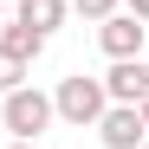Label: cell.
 <instances>
[{
    "label": "cell",
    "mask_w": 149,
    "mask_h": 149,
    "mask_svg": "<svg viewBox=\"0 0 149 149\" xmlns=\"http://www.w3.org/2000/svg\"><path fill=\"white\" fill-rule=\"evenodd\" d=\"M104 104H110L104 78H84V71L78 78H58V91H52V117H65L71 130H91V123L104 117Z\"/></svg>",
    "instance_id": "obj_1"
},
{
    "label": "cell",
    "mask_w": 149,
    "mask_h": 149,
    "mask_svg": "<svg viewBox=\"0 0 149 149\" xmlns=\"http://www.w3.org/2000/svg\"><path fill=\"white\" fill-rule=\"evenodd\" d=\"M0 117H7V130H13L19 143H39L45 123H52V97L33 91V84H13L7 97H0Z\"/></svg>",
    "instance_id": "obj_2"
},
{
    "label": "cell",
    "mask_w": 149,
    "mask_h": 149,
    "mask_svg": "<svg viewBox=\"0 0 149 149\" xmlns=\"http://www.w3.org/2000/svg\"><path fill=\"white\" fill-rule=\"evenodd\" d=\"M91 130L104 136V149H143V143H149L143 110H136V104H104V117H97Z\"/></svg>",
    "instance_id": "obj_3"
},
{
    "label": "cell",
    "mask_w": 149,
    "mask_h": 149,
    "mask_svg": "<svg viewBox=\"0 0 149 149\" xmlns=\"http://www.w3.org/2000/svg\"><path fill=\"white\" fill-rule=\"evenodd\" d=\"M104 97H110V104H143V97H149V58H110Z\"/></svg>",
    "instance_id": "obj_4"
},
{
    "label": "cell",
    "mask_w": 149,
    "mask_h": 149,
    "mask_svg": "<svg viewBox=\"0 0 149 149\" xmlns=\"http://www.w3.org/2000/svg\"><path fill=\"white\" fill-rule=\"evenodd\" d=\"M143 19L136 13H110V19H97V45H104L110 58H143Z\"/></svg>",
    "instance_id": "obj_5"
},
{
    "label": "cell",
    "mask_w": 149,
    "mask_h": 149,
    "mask_svg": "<svg viewBox=\"0 0 149 149\" xmlns=\"http://www.w3.org/2000/svg\"><path fill=\"white\" fill-rule=\"evenodd\" d=\"M0 52H7L13 65H26V71H33V58L45 52V33L26 26V19H7V26H0Z\"/></svg>",
    "instance_id": "obj_6"
},
{
    "label": "cell",
    "mask_w": 149,
    "mask_h": 149,
    "mask_svg": "<svg viewBox=\"0 0 149 149\" xmlns=\"http://www.w3.org/2000/svg\"><path fill=\"white\" fill-rule=\"evenodd\" d=\"M65 13H71V0H19L13 19H26V26H39L45 39H52V26H65Z\"/></svg>",
    "instance_id": "obj_7"
},
{
    "label": "cell",
    "mask_w": 149,
    "mask_h": 149,
    "mask_svg": "<svg viewBox=\"0 0 149 149\" xmlns=\"http://www.w3.org/2000/svg\"><path fill=\"white\" fill-rule=\"evenodd\" d=\"M71 13H84L91 26H97V19H110V13H117V0H71Z\"/></svg>",
    "instance_id": "obj_8"
},
{
    "label": "cell",
    "mask_w": 149,
    "mask_h": 149,
    "mask_svg": "<svg viewBox=\"0 0 149 149\" xmlns=\"http://www.w3.org/2000/svg\"><path fill=\"white\" fill-rule=\"evenodd\" d=\"M13 84H26V65H13V58H7V52H0V97H7V91H13Z\"/></svg>",
    "instance_id": "obj_9"
},
{
    "label": "cell",
    "mask_w": 149,
    "mask_h": 149,
    "mask_svg": "<svg viewBox=\"0 0 149 149\" xmlns=\"http://www.w3.org/2000/svg\"><path fill=\"white\" fill-rule=\"evenodd\" d=\"M130 13H136V19H143V26H149V0H130Z\"/></svg>",
    "instance_id": "obj_10"
},
{
    "label": "cell",
    "mask_w": 149,
    "mask_h": 149,
    "mask_svg": "<svg viewBox=\"0 0 149 149\" xmlns=\"http://www.w3.org/2000/svg\"><path fill=\"white\" fill-rule=\"evenodd\" d=\"M136 110H143V130H149V97H143V104H136Z\"/></svg>",
    "instance_id": "obj_11"
},
{
    "label": "cell",
    "mask_w": 149,
    "mask_h": 149,
    "mask_svg": "<svg viewBox=\"0 0 149 149\" xmlns=\"http://www.w3.org/2000/svg\"><path fill=\"white\" fill-rule=\"evenodd\" d=\"M7 149H39V143H19V136H13V143H7Z\"/></svg>",
    "instance_id": "obj_12"
},
{
    "label": "cell",
    "mask_w": 149,
    "mask_h": 149,
    "mask_svg": "<svg viewBox=\"0 0 149 149\" xmlns=\"http://www.w3.org/2000/svg\"><path fill=\"white\" fill-rule=\"evenodd\" d=\"M0 26H7V0H0Z\"/></svg>",
    "instance_id": "obj_13"
},
{
    "label": "cell",
    "mask_w": 149,
    "mask_h": 149,
    "mask_svg": "<svg viewBox=\"0 0 149 149\" xmlns=\"http://www.w3.org/2000/svg\"><path fill=\"white\" fill-rule=\"evenodd\" d=\"M143 149H149V143H143Z\"/></svg>",
    "instance_id": "obj_14"
}]
</instances>
